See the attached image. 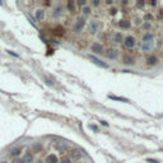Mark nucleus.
Wrapping results in <instances>:
<instances>
[{"label":"nucleus","mask_w":163,"mask_h":163,"mask_svg":"<svg viewBox=\"0 0 163 163\" xmlns=\"http://www.w3.org/2000/svg\"><path fill=\"white\" fill-rule=\"evenodd\" d=\"M122 45H124L125 48H127V50H133V48L136 46V38H135L134 36H126L124 37V41H122Z\"/></svg>","instance_id":"obj_1"},{"label":"nucleus","mask_w":163,"mask_h":163,"mask_svg":"<svg viewBox=\"0 0 163 163\" xmlns=\"http://www.w3.org/2000/svg\"><path fill=\"white\" fill-rule=\"evenodd\" d=\"M84 26H85V18L78 17L77 21H75V23H74V26H73V32H74V33H79V32L83 31Z\"/></svg>","instance_id":"obj_2"},{"label":"nucleus","mask_w":163,"mask_h":163,"mask_svg":"<svg viewBox=\"0 0 163 163\" xmlns=\"http://www.w3.org/2000/svg\"><path fill=\"white\" fill-rule=\"evenodd\" d=\"M105 55L110 60H117L119 58V50L115 47H108L107 50H105Z\"/></svg>","instance_id":"obj_3"},{"label":"nucleus","mask_w":163,"mask_h":163,"mask_svg":"<svg viewBox=\"0 0 163 163\" xmlns=\"http://www.w3.org/2000/svg\"><path fill=\"white\" fill-rule=\"evenodd\" d=\"M159 61V58L157 55H154V54H150V55H148L145 58V64L146 66H154V65H157Z\"/></svg>","instance_id":"obj_4"},{"label":"nucleus","mask_w":163,"mask_h":163,"mask_svg":"<svg viewBox=\"0 0 163 163\" xmlns=\"http://www.w3.org/2000/svg\"><path fill=\"white\" fill-rule=\"evenodd\" d=\"M121 60H122V64H125V65H134L136 62L135 56H133L131 54H124Z\"/></svg>","instance_id":"obj_5"},{"label":"nucleus","mask_w":163,"mask_h":163,"mask_svg":"<svg viewBox=\"0 0 163 163\" xmlns=\"http://www.w3.org/2000/svg\"><path fill=\"white\" fill-rule=\"evenodd\" d=\"M91 51L94 54H97V55H101L102 52H105V47H103L102 43L99 42H93L91 45Z\"/></svg>","instance_id":"obj_6"},{"label":"nucleus","mask_w":163,"mask_h":163,"mask_svg":"<svg viewBox=\"0 0 163 163\" xmlns=\"http://www.w3.org/2000/svg\"><path fill=\"white\" fill-rule=\"evenodd\" d=\"M98 28H99V22L97 21V19H92L91 22H89V24H88V32L91 34L97 33Z\"/></svg>","instance_id":"obj_7"},{"label":"nucleus","mask_w":163,"mask_h":163,"mask_svg":"<svg viewBox=\"0 0 163 163\" xmlns=\"http://www.w3.org/2000/svg\"><path fill=\"white\" fill-rule=\"evenodd\" d=\"M62 12H64V8H62V5H58V7L55 8V9L51 12V15H52L54 18H59L62 15Z\"/></svg>","instance_id":"obj_8"},{"label":"nucleus","mask_w":163,"mask_h":163,"mask_svg":"<svg viewBox=\"0 0 163 163\" xmlns=\"http://www.w3.org/2000/svg\"><path fill=\"white\" fill-rule=\"evenodd\" d=\"M154 42H142V46H140V50L143 52H149V51L153 48Z\"/></svg>","instance_id":"obj_9"},{"label":"nucleus","mask_w":163,"mask_h":163,"mask_svg":"<svg viewBox=\"0 0 163 163\" xmlns=\"http://www.w3.org/2000/svg\"><path fill=\"white\" fill-rule=\"evenodd\" d=\"M142 42H154V33H152V32H145V33L143 34Z\"/></svg>","instance_id":"obj_10"},{"label":"nucleus","mask_w":163,"mask_h":163,"mask_svg":"<svg viewBox=\"0 0 163 163\" xmlns=\"http://www.w3.org/2000/svg\"><path fill=\"white\" fill-rule=\"evenodd\" d=\"M89 59H91V60L93 61L94 64H97V65H98V66H101V68H105V69H107V68H108V65L106 64V62L101 61V60H99V59H97L96 56H93V55H89Z\"/></svg>","instance_id":"obj_11"},{"label":"nucleus","mask_w":163,"mask_h":163,"mask_svg":"<svg viewBox=\"0 0 163 163\" xmlns=\"http://www.w3.org/2000/svg\"><path fill=\"white\" fill-rule=\"evenodd\" d=\"M112 41L115 43H122V41H124L122 33H120V32H115V33H112Z\"/></svg>","instance_id":"obj_12"},{"label":"nucleus","mask_w":163,"mask_h":163,"mask_svg":"<svg viewBox=\"0 0 163 163\" xmlns=\"http://www.w3.org/2000/svg\"><path fill=\"white\" fill-rule=\"evenodd\" d=\"M119 27L120 28H124V29H127L131 27V24H130V21L127 19H121L120 22H119Z\"/></svg>","instance_id":"obj_13"},{"label":"nucleus","mask_w":163,"mask_h":163,"mask_svg":"<svg viewBox=\"0 0 163 163\" xmlns=\"http://www.w3.org/2000/svg\"><path fill=\"white\" fill-rule=\"evenodd\" d=\"M46 163H59V159L55 154H48L46 157Z\"/></svg>","instance_id":"obj_14"},{"label":"nucleus","mask_w":163,"mask_h":163,"mask_svg":"<svg viewBox=\"0 0 163 163\" xmlns=\"http://www.w3.org/2000/svg\"><path fill=\"white\" fill-rule=\"evenodd\" d=\"M33 161V157H32L31 153H27L26 156L23 157V159H22V163H32Z\"/></svg>","instance_id":"obj_15"},{"label":"nucleus","mask_w":163,"mask_h":163,"mask_svg":"<svg viewBox=\"0 0 163 163\" xmlns=\"http://www.w3.org/2000/svg\"><path fill=\"white\" fill-rule=\"evenodd\" d=\"M43 17H45V10H43V9H37V12H36L37 21H41Z\"/></svg>","instance_id":"obj_16"},{"label":"nucleus","mask_w":163,"mask_h":163,"mask_svg":"<svg viewBox=\"0 0 163 163\" xmlns=\"http://www.w3.org/2000/svg\"><path fill=\"white\" fill-rule=\"evenodd\" d=\"M21 152H22V149H21V148H15V149H13V150H12V156H13V157L19 156Z\"/></svg>","instance_id":"obj_17"},{"label":"nucleus","mask_w":163,"mask_h":163,"mask_svg":"<svg viewBox=\"0 0 163 163\" xmlns=\"http://www.w3.org/2000/svg\"><path fill=\"white\" fill-rule=\"evenodd\" d=\"M59 163H72V158L70 157H62L61 161Z\"/></svg>","instance_id":"obj_18"},{"label":"nucleus","mask_w":163,"mask_h":163,"mask_svg":"<svg viewBox=\"0 0 163 163\" xmlns=\"http://www.w3.org/2000/svg\"><path fill=\"white\" fill-rule=\"evenodd\" d=\"M68 9L70 10V12H74V9H75V4L73 1H69L68 3Z\"/></svg>","instance_id":"obj_19"},{"label":"nucleus","mask_w":163,"mask_h":163,"mask_svg":"<svg viewBox=\"0 0 163 163\" xmlns=\"http://www.w3.org/2000/svg\"><path fill=\"white\" fill-rule=\"evenodd\" d=\"M111 99H116V101H122V102H127L125 98H121V97H113V96H110Z\"/></svg>","instance_id":"obj_20"},{"label":"nucleus","mask_w":163,"mask_h":163,"mask_svg":"<svg viewBox=\"0 0 163 163\" xmlns=\"http://www.w3.org/2000/svg\"><path fill=\"white\" fill-rule=\"evenodd\" d=\"M116 13H117V9H116V8H111L110 9V14L111 15H115Z\"/></svg>","instance_id":"obj_21"},{"label":"nucleus","mask_w":163,"mask_h":163,"mask_svg":"<svg viewBox=\"0 0 163 163\" xmlns=\"http://www.w3.org/2000/svg\"><path fill=\"white\" fill-rule=\"evenodd\" d=\"M72 156L74 157V158H79V157H80V154L78 153L77 150H73V154H72Z\"/></svg>","instance_id":"obj_22"},{"label":"nucleus","mask_w":163,"mask_h":163,"mask_svg":"<svg viewBox=\"0 0 163 163\" xmlns=\"http://www.w3.org/2000/svg\"><path fill=\"white\" fill-rule=\"evenodd\" d=\"M83 13H84V14H89V13H91V9H89V8L88 7H85V8H84V9H83Z\"/></svg>","instance_id":"obj_23"},{"label":"nucleus","mask_w":163,"mask_h":163,"mask_svg":"<svg viewBox=\"0 0 163 163\" xmlns=\"http://www.w3.org/2000/svg\"><path fill=\"white\" fill-rule=\"evenodd\" d=\"M136 5H138V7H140V8H143L144 5H145V3H142V1H139V3H136Z\"/></svg>","instance_id":"obj_24"},{"label":"nucleus","mask_w":163,"mask_h":163,"mask_svg":"<svg viewBox=\"0 0 163 163\" xmlns=\"http://www.w3.org/2000/svg\"><path fill=\"white\" fill-rule=\"evenodd\" d=\"M78 4H79V5H85V1H79Z\"/></svg>","instance_id":"obj_25"},{"label":"nucleus","mask_w":163,"mask_h":163,"mask_svg":"<svg viewBox=\"0 0 163 163\" xmlns=\"http://www.w3.org/2000/svg\"><path fill=\"white\" fill-rule=\"evenodd\" d=\"M1 163H7V162H1Z\"/></svg>","instance_id":"obj_26"}]
</instances>
